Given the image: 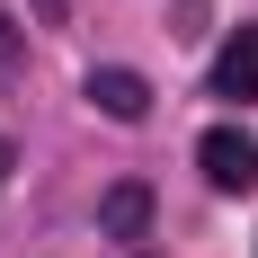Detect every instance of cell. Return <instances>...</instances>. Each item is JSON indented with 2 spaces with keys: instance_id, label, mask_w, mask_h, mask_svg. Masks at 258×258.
Returning <instances> with one entry per match:
<instances>
[{
  "instance_id": "cell-6",
  "label": "cell",
  "mask_w": 258,
  "mask_h": 258,
  "mask_svg": "<svg viewBox=\"0 0 258 258\" xmlns=\"http://www.w3.org/2000/svg\"><path fill=\"white\" fill-rule=\"evenodd\" d=\"M0 178H9V143H0Z\"/></svg>"
},
{
  "instance_id": "cell-3",
  "label": "cell",
  "mask_w": 258,
  "mask_h": 258,
  "mask_svg": "<svg viewBox=\"0 0 258 258\" xmlns=\"http://www.w3.org/2000/svg\"><path fill=\"white\" fill-rule=\"evenodd\" d=\"M214 89L223 98H258V27H240L232 45L214 53Z\"/></svg>"
},
{
  "instance_id": "cell-2",
  "label": "cell",
  "mask_w": 258,
  "mask_h": 258,
  "mask_svg": "<svg viewBox=\"0 0 258 258\" xmlns=\"http://www.w3.org/2000/svg\"><path fill=\"white\" fill-rule=\"evenodd\" d=\"M89 107L116 116V125H143V116H152V89H143V72L107 62V72H89Z\"/></svg>"
},
{
  "instance_id": "cell-5",
  "label": "cell",
  "mask_w": 258,
  "mask_h": 258,
  "mask_svg": "<svg viewBox=\"0 0 258 258\" xmlns=\"http://www.w3.org/2000/svg\"><path fill=\"white\" fill-rule=\"evenodd\" d=\"M36 9H45V18H62V9H72V0H36Z\"/></svg>"
},
{
  "instance_id": "cell-1",
  "label": "cell",
  "mask_w": 258,
  "mask_h": 258,
  "mask_svg": "<svg viewBox=\"0 0 258 258\" xmlns=\"http://www.w3.org/2000/svg\"><path fill=\"white\" fill-rule=\"evenodd\" d=\"M196 169H205L214 196H249V187H258V143L240 125H214L205 143H196Z\"/></svg>"
},
{
  "instance_id": "cell-4",
  "label": "cell",
  "mask_w": 258,
  "mask_h": 258,
  "mask_svg": "<svg viewBox=\"0 0 258 258\" xmlns=\"http://www.w3.org/2000/svg\"><path fill=\"white\" fill-rule=\"evenodd\" d=\"M98 223H107L116 240H143V232H152V187H143V178H125V187H107V205H98Z\"/></svg>"
}]
</instances>
